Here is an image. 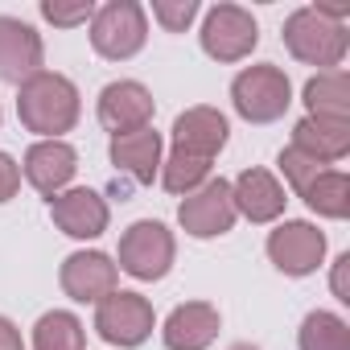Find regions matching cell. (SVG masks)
I'll use <instances>...</instances> for the list:
<instances>
[{"instance_id": "obj_7", "label": "cell", "mask_w": 350, "mask_h": 350, "mask_svg": "<svg viewBox=\"0 0 350 350\" xmlns=\"http://www.w3.org/2000/svg\"><path fill=\"white\" fill-rule=\"evenodd\" d=\"M152 325H157V313H152L148 297H140V293L116 288L111 297H103V301L95 305V329H99V338L111 342V346L132 350V346L148 342Z\"/></svg>"}, {"instance_id": "obj_30", "label": "cell", "mask_w": 350, "mask_h": 350, "mask_svg": "<svg viewBox=\"0 0 350 350\" xmlns=\"http://www.w3.org/2000/svg\"><path fill=\"white\" fill-rule=\"evenodd\" d=\"M0 350H25V338H21V329L0 313Z\"/></svg>"}, {"instance_id": "obj_28", "label": "cell", "mask_w": 350, "mask_h": 350, "mask_svg": "<svg viewBox=\"0 0 350 350\" xmlns=\"http://www.w3.org/2000/svg\"><path fill=\"white\" fill-rule=\"evenodd\" d=\"M17 190H21V165L9 152H0V206H5Z\"/></svg>"}, {"instance_id": "obj_11", "label": "cell", "mask_w": 350, "mask_h": 350, "mask_svg": "<svg viewBox=\"0 0 350 350\" xmlns=\"http://www.w3.org/2000/svg\"><path fill=\"white\" fill-rule=\"evenodd\" d=\"M58 280H62V293H66L70 301H79V305H99L103 297H111V293L120 288V268H116V260L103 256V252H75V256L62 260Z\"/></svg>"}, {"instance_id": "obj_24", "label": "cell", "mask_w": 350, "mask_h": 350, "mask_svg": "<svg viewBox=\"0 0 350 350\" xmlns=\"http://www.w3.org/2000/svg\"><path fill=\"white\" fill-rule=\"evenodd\" d=\"M202 182H211V161H198V157H182V152H169L161 161V186L169 194H194Z\"/></svg>"}, {"instance_id": "obj_22", "label": "cell", "mask_w": 350, "mask_h": 350, "mask_svg": "<svg viewBox=\"0 0 350 350\" xmlns=\"http://www.w3.org/2000/svg\"><path fill=\"white\" fill-rule=\"evenodd\" d=\"M33 350H87V329L70 309H50L33 325Z\"/></svg>"}, {"instance_id": "obj_31", "label": "cell", "mask_w": 350, "mask_h": 350, "mask_svg": "<svg viewBox=\"0 0 350 350\" xmlns=\"http://www.w3.org/2000/svg\"><path fill=\"white\" fill-rule=\"evenodd\" d=\"M231 350H260V346H252V342H235Z\"/></svg>"}, {"instance_id": "obj_29", "label": "cell", "mask_w": 350, "mask_h": 350, "mask_svg": "<svg viewBox=\"0 0 350 350\" xmlns=\"http://www.w3.org/2000/svg\"><path fill=\"white\" fill-rule=\"evenodd\" d=\"M346 272H350V252H342V256L334 260V276H329V288H334V297H338L342 305H350V288H346Z\"/></svg>"}, {"instance_id": "obj_3", "label": "cell", "mask_w": 350, "mask_h": 350, "mask_svg": "<svg viewBox=\"0 0 350 350\" xmlns=\"http://www.w3.org/2000/svg\"><path fill=\"white\" fill-rule=\"evenodd\" d=\"M148 42V17L136 0H107L91 17V50L107 62H128Z\"/></svg>"}, {"instance_id": "obj_17", "label": "cell", "mask_w": 350, "mask_h": 350, "mask_svg": "<svg viewBox=\"0 0 350 350\" xmlns=\"http://www.w3.org/2000/svg\"><path fill=\"white\" fill-rule=\"evenodd\" d=\"M219 325H223V317L211 301H186L165 317L161 338H165V350H206V346H215Z\"/></svg>"}, {"instance_id": "obj_1", "label": "cell", "mask_w": 350, "mask_h": 350, "mask_svg": "<svg viewBox=\"0 0 350 350\" xmlns=\"http://www.w3.org/2000/svg\"><path fill=\"white\" fill-rule=\"evenodd\" d=\"M79 87L58 70H38L17 87V120L25 132H38L42 140H62V132L79 124Z\"/></svg>"}, {"instance_id": "obj_14", "label": "cell", "mask_w": 350, "mask_h": 350, "mask_svg": "<svg viewBox=\"0 0 350 350\" xmlns=\"http://www.w3.org/2000/svg\"><path fill=\"white\" fill-rule=\"evenodd\" d=\"M50 219L70 239H99L107 231L111 211H107V198L99 190L75 186V190H62L58 198H50Z\"/></svg>"}, {"instance_id": "obj_4", "label": "cell", "mask_w": 350, "mask_h": 350, "mask_svg": "<svg viewBox=\"0 0 350 350\" xmlns=\"http://www.w3.org/2000/svg\"><path fill=\"white\" fill-rule=\"evenodd\" d=\"M231 103L247 124H272L288 111L293 103V83L280 66L260 62V66H243L231 83Z\"/></svg>"}, {"instance_id": "obj_26", "label": "cell", "mask_w": 350, "mask_h": 350, "mask_svg": "<svg viewBox=\"0 0 350 350\" xmlns=\"http://www.w3.org/2000/svg\"><path fill=\"white\" fill-rule=\"evenodd\" d=\"M42 17L54 29H75V25H91L95 5L91 0H42Z\"/></svg>"}, {"instance_id": "obj_25", "label": "cell", "mask_w": 350, "mask_h": 350, "mask_svg": "<svg viewBox=\"0 0 350 350\" xmlns=\"http://www.w3.org/2000/svg\"><path fill=\"white\" fill-rule=\"evenodd\" d=\"M276 165H280V173H284V182L293 186V194L301 198L305 190H309V182L317 178L321 169H329V165H321L317 157H309V152H301V148H280V157H276Z\"/></svg>"}, {"instance_id": "obj_2", "label": "cell", "mask_w": 350, "mask_h": 350, "mask_svg": "<svg viewBox=\"0 0 350 350\" xmlns=\"http://www.w3.org/2000/svg\"><path fill=\"white\" fill-rule=\"evenodd\" d=\"M280 38H284V50H288L297 62L317 66V75H321V70H342V58H346V50H350L346 25H334V21H325V17H317L309 5L297 9V13H288Z\"/></svg>"}, {"instance_id": "obj_10", "label": "cell", "mask_w": 350, "mask_h": 350, "mask_svg": "<svg viewBox=\"0 0 350 350\" xmlns=\"http://www.w3.org/2000/svg\"><path fill=\"white\" fill-rule=\"evenodd\" d=\"M152 91L136 79H116L99 91V103H95V116L103 124V132L111 136H128V132H140L152 124Z\"/></svg>"}, {"instance_id": "obj_13", "label": "cell", "mask_w": 350, "mask_h": 350, "mask_svg": "<svg viewBox=\"0 0 350 350\" xmlns=\"http://www.w3.org/2000/svg\"><path fill=\"white\" fill-rule=\"evenodd\" d=\"M21 173L42 198H58L79 173V152L66 140H38V144L25 148Z\"/></svg>"}, {"instance_id": "obj_21", "label": "cell", "mask_w": 350, "mask_h": 350, "mask_svg": "<svg viewBox=\"0 0 350 350\" xmlns=\"http://www.w3.org/2000/svg\"><path fill=\"white\" fill-rule=\"evenodd\" d=\"M301 198L321 219H346L350 215V178H346L342 169H321Z\"/></svg>"}, {"instance_id": "obj_9", "label": "cell", "mask_w": 350, "mask_h": 350, "mask_svg": "<svg viewBox=\"0 0 350 350\" xmlns=\"http://www.w3.org/2000/svg\"><path fill=\"white\" fill-rule=\"evenodd\" d=\"M268 260L284 276H313L325 260V235L305 219H284L268 231Z\"/></svg>"}, {"instance_id": "obj_18", "label": "cell", "mask_w": 350, "mask_h": 350, "mask_svg": "<svg viewBox=\"0 0 350 350\" xmlns=\"http://www.w3.org/2000/svg\"><path fill=\"white\" fill-rule=\"evenodd\" d=\"M231 198H235V215H243L247 223H276L288 202L284 186L268 169H243L231 182Z\"/></svg>"}, {"instance_id": "obj_23", "label": "cell", "mask_w": 350, "mask_h": 350, "mask_svg": "<svg viewBox=\"0 0 350 350\" xmlns=\"http://www.w3.org/2000/svg\"><path fill=\"white\" fill-rule=\"evenodd\" d=\"M297 346H301V350H350V321H346L342 313L313 309V313H305V321H301Z\"/></svg>"}, {"instance_id": "obj_20", "label": "cell", "mask_w": 350, "mask_h": 350, "mask_svg": "<svg viewBox=\"0 0 350 350\" xmlns=\"http://www.w3.org/2000/svg\"><path fill=\"white\" fill-rule=\"evenodd\" d=\"M301 103H305V116H317V120H350V79L346 70H321L305 83L301 91Z\"/></svg>"}, {"instance_id": "obj_12", "label": "cell", "mask_w": 350, "mask_h": 350, "mask_svg": "<svg viewBox=\"0 0 350 350\" xmlns=\"http://www.w3.org/2000/svg\"><path fill=\"white\" fill-rule=\"evenodd\" d=\"M227 136H231V124L219 107H186L178 120H173V152L182 157H198V161H211L227 148Z\"/></svg>"}, {"instance_id": "obj_16", "label": "cell", "mask_w": 350, "mask_h": 350, "mask_svg": "<svg viewBox=\"0 0 350 350\" xmlns=\"http://www.w3.org/2000/svg\"><path fill=\"white\" fill-rule=\"evenodd\" d=\"M161 132L148 124L140 132H128V136H111L107 144V157L116 165V173H124V178L132 186H152L161 178Z\"/></svg>"}, {"instance_id": "obj_6", "label": "cell", "mask_w": 350, "mask_h": 350, "mask_svg": "<svg viewBox=\"0 0 350 350\" xmlns=\"http://www.w3.org/2000/svg\"><path fill=\"white\" fill-rule=\"evenodd\" d=\"M202 50L215 62H243L260 46V25L243 5H215L202 17Z\"/></svg>"}, {"instance_id": "obj_27", "label": "cell", "mask_w": 350, "mask_h": 350, "mask_svg": "<svg viewBox=\"0 0 350 350\" xmlns=\"http://www.w3.org/2000/svg\"><path fill=\"white\" fill-rule=\"evenodd\" d=\"M152 17L165 33H186L198 17V0H152Z\"/></svg>"}, {"instance_id": "obj_8", "label": "cell", "mask_w": 350, "mask_h": 350, "mask_svg": "<svg viewBox=\"0 0 350 350\" xmlns=\"http://www.w3.org/2000/svg\"><path fill=\"white\" fill-rule=\"evenodd\" d=\"M235 198H231V182H223V178H211V182H202L194 194H186L182 198V206H178V223H182V231L186 235H194V239H219V235H227L231 227H235Z\"/></svg>"}, {"instance_id": "obj_5", "label": "cell", "mask_w": 350, "mask_h": 350, "mask_svg": "<svg viewBox=\"0 0 350 350\" xmlns=\"http://www.w3.org/2000/svg\"><path fill=\"white\" fill-rule=\"evenodd\" d=\"M173 256H178L173 231L165 223H157V219H140L120 235V247H116L120 264L116 268L128 272L132 280H161V276H169Z\"/></svg>"}, {"instance_id": "obj_19", "label": "cell", "mask_w": 350, "mask_h": 350, "mask_svg": "<svg viewBox=\"0 0 350 350\" xmlns=\"http://www.w3.org/2000/svg\"><path fill=\"white\" fill-rule=\"evenodd\" d=\"M293 148L317 157L321 165L342 161L350 152V120H317V116H305L293 128Z\"/></svg>"}, {"instance_id": "obj_15", "label": "cell", "mask_w": 350, "mask_h": 350, "mask_svg": "<svg viewBox=\"0 0 350 350\" xmlns=\"http://www.w3.org/2000/svg\"><path fill=\"white\" fill-rule=\"evenodd\" d=\"M42 58H46L42 33L29 21L0 17V83L21 87L25 79H33L42 70Z\"/></svg>"}]
</instances>
